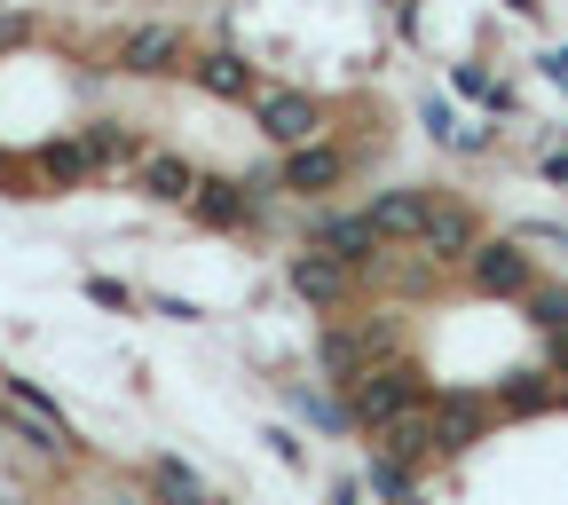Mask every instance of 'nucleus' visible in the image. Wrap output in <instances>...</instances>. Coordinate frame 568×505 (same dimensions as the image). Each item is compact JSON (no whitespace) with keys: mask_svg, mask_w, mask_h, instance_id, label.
Returning a JSON list of instances; mask_svg holds the SVG:
<instances>
[{"mask_svg":"<svg viewBox=\"0 0 568 505\" xmlns=\"http://www.w3.org/2000/svg\"><path fill=\"white\" fill-rule=\"evenodd\" d=\"M347 411L364 426H395L403 411H418V372L410 364H372L364 380L347 387Z\"/></svg>","mask_w":568,"mask_h":505,"instance_id":"f257e3e1","label":"nucleus"},{"mask_svg":"<svg viewBox=\"0 0 568 505\" xmlns=\"http://www.w3.org/2000/svg\"><path fill=\"white\" fill-rule=\"evenodd\" d=\"M0 411H9V426H17V435L32 443V451H71V426H63V411L32 387V380H9V372H0Z\"/></svg>","mask_w":568,"mask_h":505,"instance_id":"f03ea898","label":"nucleus"},{"mask_svg":"<svg viewBox=\"0 0 568 505\" xmlns=\"http://www.w3.org/2000/svg\"><path fill=\"white\" fill-rule=\"evenodd\" d=\"M261 134L284 142V151H308V142H324V111L308 95H293V88H268L261 95Z\"/></svg>","mask_w":568,"mask_h":505,"instance_id":"7ed1b4c3","label":"nucleus"},{"mask_svg":"<svg viewBox=\"0 0 568 505\" xmlns=\"http://www.w3.org/2000/svg\"><path fill=\"white\" fill-rule=\"evenodd\" d=\"M119 71H134V80H166V71H182V32L174 24H134L119 40Z\"/></svg>","mask_w":568,"mask_h":505,"instance_id":"20e7f679","label":"nucleus"},{"mask_svg":"<svg viewBox=\"0 0 568 505\" xmlns=\"http://www.w3.org/2000/svg\"><path fill=\"white\" fill-rule=\"evenodd\" d=\"M190 71H197V88H205V95H222V103H245V95L261 103V95H268V88H261V71H253L245 55H230V48H213V55H197Z\"/></svg>","mask_w":568,"mask_h":505,"instance_id":"39448f33","label":"nucleus"},{"mask_svg":"<svg viewBox=\"0 0 568 505\" xmlns=\"http://www.w3.org/2000/svg\"><path fill=\"white\" fill-rule=\"evenodd\" d=\"M316 245L332 253V261H347V269H364V261H379V230H372V213H339V222H316Z\"/></svg>","mask_w":568,"mask_h":505,"instance_id":"423d86ee","label":"nucleus"},{"mask_svg":"<svg viewBox=\"0 0 568 505\" xmlns=\"http://www.w3.org/2000/svg\"><path fill=\"white\" fill-rule=\"evenodd\" d=\"M379 435H387V458H395V466H418V458L443 451V418L418 403V411H403L395 426H379Z\"/></svg>","mask_w":568,"mask_h":505,"instance_id":"0eeeda50","label":"nucleus"},{"mask_svg":"<svg viewBox=\"0 0 568 505\" xmlns=\"http://www.w3.org/2000/svg\"><path fill=\"white\" fill-rule=\"evenodd\" d=\"M293 293H301V301H316V309H332V301H347V261H332L324 245H308V253H293Z\"/></svg>","mask_w":568,"mask_h":505,"instance_id":"6e6552de","label":"nucleus"},{"mask_svg":"<svg viewBox=\"0 0 568 505\" xmlns=\"http://www.w3.org/2000/svg\"><path fill=\"white\" fill-rule=\"evenodd\" d=\"M426 222H435V198H426V190H387L372 205V230L379 238H426Z\"/></svg>","mask_w":568,"mask_h":505,"instance_id":"1a4fd4ad","label":"nucleus"},{"mask_svg":"<svg viewBox=\"0 0 568 505\" xmlns=\"http://www.w3.org/2000/svg\"><path fill=\"white\" fill-rule=\"evenodd\" d=\"M474 284L481 293H529V253L521 245H474Z\"/></svg>","mask_w":568,"mask_h":505,"instance_id":"9d476101","label":"nucleus"},{"mask_svg":"<svg viewBox=\"0 0 568 505\" xmlns=\"http://www.w3.org/2000/svg\"><path fill=\"white\" fill-rule=\"evenodd\" d=\"M190 205L205 213V222H213V230H245L261 198H253L245 182H197V198H190Z\"/></svg>","mask_w":568,"mask_h":505,"instance_id":"9b49d317","label":"nucleus"},{"mask_svg":"<svg viewBox=\"0 0 568 505\" xmlns=\"http://www.w3.org/2000/svg\"><path fill=\"white\" fill-rule=\"evenodd\" d=\"M339 174H347V159L332 151V142H308V151L284 159V190H301V198H308V190H332Z\"/></svg>","mask_w":568,"mask_h":505,"instance_id":"f8f14e48","label":"nucleus"},{"mask_svg":"<svg viewBox=\"0 0 568 505\" xmlns=\"http://www.w3.org/2000/svg\"><path fill=\"white\" fill-rule=\"evenodd\" d=\"M197 182H205V174L182 166V159H166V151L142 159V190H151V198H174V205H182V198H197Z\"/></svg>","mask_w":568,"mask_h":505,"instance_id":"ddd939ff","label":"nucleus"},{"mask_svg":"<svg viewBox=\"0 0 568 505\" xmlns=\"http://www.w3.org/2000/svg\"><path fill=\"white\" fill-rule=\"evenodd\" d=\"M418 245H435V253H474V213L435 205V222H426V238H418Z\"/></svg>","mask_w":568,"mask_h":505,"instance_id":"4468645a","label":"nucleus"},{"mask_svg":"<svg viewBox=\"0 0 568 505\" xmlns=\"http://www.w3.org/2000/svg\"><path fill=\"white\" fill-rule=\"evenodd\" d=\"M88 159L95 166H134V159H151V151H142L126 127H88Z\"/></svg>","mask_w":568,"mask_h":505,"instance_id":"2eb2a0df","label":"nucleus"},{"mask_svg":"<svg viewBox=\"0 0 568 505\" xmlns=\"http://www.w3.org/2000/svg\"><path fill=\"white\" fill-rule=\"evenodd\" d=\"M40 174H48V182H88L95 159H88V142H48V151H40Z\"/></svg>","mask_w":568,"mask_h":505,"instance_id":"dca6fc26","label":"nucleus"},{"mask_svg":"<svg viewBox=\"0 0 568 505\" xmlns=\"http://www.w3.org/2000/svg\"><path fill=\"white\" fill-rule=\"evenodd\" d=\"M435 418H443V451H458V443H474V426H481V403H466V395H443V403H435Z\"/></svg>","mask_w":568,"mask_h":505,"instance_id":"f3484780","label":"nucleus"},{"mask_svg":"<svg viewBox=\"0 0 568 505\" xmlns=\"http://www.w3.org/2000/svg\"><path fill=\"white\" fill-rule=\"evenodd\" d=\"M529 324H537V332H552V340H568V293H560V284L529 293Z\"/></svg>","mask_w":568,"mask_h":505,"instance_id":"a211bd4d","label":"nucleus"},{"mask_svg":"<svg viewBox=\"0 0 568 505\" xmlns=\"http://www.w3.org/2000/svg\"><path fill=\"white\" fill-rule=\"evenodd\" d=\"M458 95H474V103H489V111H506V103H514V95L497 88L489 71H474V63H458Z\"/></svg>","mask_w":568,"mask_h":505,"instance_id":"6ab92c4d","label":"nucleus"},{"mask_svg":"<svg viewBox=\"0 0 568 505\" xmlns=\"http://www.w3.org/2000/svg\"><path fill=\"white\" fill-rule=\"evenodd\" d=\"M552 395H560V387H545V380H537V372H521V387H514V395H506V403H514V411H545V403H552Z\"/></svg>","mask_w":568,"mask_h":505,"instance_id":"aec40b11","label":"nucleus"},{"mask_svg":"<svg viewBox=\"0 0 568 505\" xmlns=\"http://www.w3.org/2000/svg\"><path fill=\"white\" fill-rule=\"evenodd\" d=\"M293 411H308V418H316V426H339V411H332V403H324V395H308V387H293Z\"/></svg>","mask_w":568,"mask_h":505,"instance_id":"412c9836","label":"nucleus"},{"mask_svg":"<svg viewBox=\"0 0 568 505\" xmlns=\"http://www.w3.org/2000/svg\"><path fill=\"white\" fill-rule=\"evenodd\" d=\"M88 293H95L103 309H134V293H126V284H111V276H88Z\"/></svg>","mask_w":568,"mask_h":505,"instance_id":"4be33fe9","label":"nucleus"},{"mask_svg":"<svg viewBox=\"0 0 568 505\" xmlns=\"http://www.w3.org/2000/svg\"><path fill=\"white\" fill-rule=\"evenodd\" d=\"M24 40H32V17H0V55L24 48Z\"/></svg>","mask_w":568,"mask_h":505,"instance_id":"5701e85b","label":"nucleus"},{"mask_svg":"<svg viewBox=\"0 0 568 505\" xmlns=\"http://www.w3.org/2000/svg\"><path fill=\"white\" fill-rule=\"evenodd\" d=\"M545 71H552V80L568 88V48H552V55H545Z\"/></svg>","mask_w":568,"mask_h":505,"instance_id":"b1692460","label":"nucleus"},{"mask_svg":"<svg viewBox=\"0 0 568 505\" xmlns=\"http://www.w3.org/2000/svg\"><path fill=\"white\" fill-rule=\"evenodd\" d=\"M545 182H568V151H552V159H545Z\"/></svg>","mask_w":568,"mask_h":505,"instance_id":"393cba45","label":"nucleus"},{"mask_svg":"<svg viewBox=\"0 0 568 505\" xmlns=\"http://www.w3.org/2000/svg\"><path fill=\"white\" fill-rule=\"evenodd\" d=\"M552 380H568V340H560V347H552Z\"/></svg>","mask_w":568,"mask_h":505,"instance_id":"a878e982","label":"nucleus"},{"mask_svg":"<svg viewBox=\"0 0 568 505\" xmlns=\"http://www.w3.org/2000/svg\"><path fill=\"white\" fill-rule=\"evenodd\" d=\"M514 9H521V17H537V0H514Z\"/></svg>","mask_w":568,"mask_h":505,"instance_id":"bb28decb","label":"nucleus"},{"mask_svg":"<svg viewBox=\"0 0 568 505\" xmlns=\"http://www.w3.org/2000/svg\"><path fill=\"white\" fill-rule=\"evenodd\" d=\"M552 238H560V245H568V230H552Z\"/></svg>","mask_w":568,"mask_h":505,"instance_id":"cd10ccee","label":"nucleus"}]
</instances>
